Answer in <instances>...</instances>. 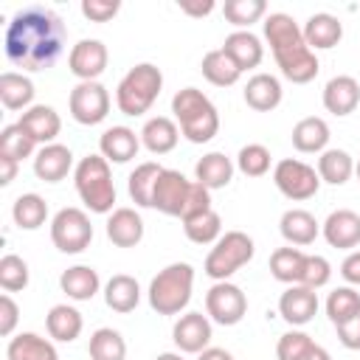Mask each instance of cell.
Masks as SVG:
<instances>
[{"instance_id":"cell-1","label":"cell","mask_w":360,"mask_h":360,"mask_svg":"<svg viewBox=\"0 0 360 360\" xmlns=\"http://www.w3.org/2000/svg\"><path fill=\"white\" fill-rule=\"evenodd\" d=\"M65 37L68 28L51 6L42 3L25 6L14 11V17L6 25V37H3L6 59L14 68H22V73L48 70L62 56Z\"/></svg>"},{"instance_id":"cell-2","label":"cell","mask_w":360,"mask_h":360,"mask_svg":"<svg viewBox=\"0 0 360 360\" xmlns=\"http://www.w3.org/2000/svg\"><path fill=\"white\" fill-rule=\"evenodd\" d=\"M264 39H267L273 59L287 82L307 84L318 76L321 62H318L315 51H309V45L304 42L301 25L290 14H284V11L267 14L264 17Z\"/></svg>"},{"instance_id":"cell-3","label":"cell","mask_w":360,"mask_h":360,"mask_svg":"<svg viewBox=\"0 0 360 360\" xmlns=\"http://www.w3.org/2000/svg\"><path fill=\"white\" fill-rule=\"evenodd\" d=\"M152 208H158L166 217L188 219V217L211 208V191L205 186H200L197 180H188L177 169H163L155 183Z\"/></svg>"},{"instance_id":"cell-4","label":"cell","mask_w":360,"mask_h":360,"mask_svg":"<svg viewBox=\"0 0 360 360\" xmlns=\"http://www.w3.org/2000/svg\"><path fill=\"white\" fill-rule=\"evenodd\" d=\"M172 112L180 127V135L191 143H208L219 132V112L214 101L197 87L177 90L172 96Z\"/></svg>"},{"instance_id":"cell-5","label":"cell","mask_w":360,"mask_h":360,"mask_svg":"<svg viewBox=\"0 0 360 360\" xmlns=\"http://www.w3.org/2000/svg\"><path fill=\"white\" fill-rule=\"evenodd\" d=\"M73 186L87 211L93 214L115 211V183H112V169L107 158L84 155L73 169Z\"/></svg>"},{"instance_id":"cell-6","label":"cell","mask_w":360,"mask_h":360,"mask_svg":"<svg viewBox=\"0 0 360 360\" xmlns=\"http://www.w3.org/2000/svg\"><path fill=\"white\" fill-rule=\"evenodd\" d=\"M160 90H163V73H160V68L152 65V62H141V65L129 68L121 76V82L115 87V107L124 115L138 118V115H143V112L152 110V104L158 101Z\"/></svg>"},{"instance_id":"cell-7","label":"cell","mask_w":360,"mask_h":360,"mask_svg":"<svg viewBox=\"0 0 360 360\" xmlns=\"http://www.w3.org/2000/svg\"><path fill=\"white\" fill-rule=\"evenodd\" d=\"M191 290H194V267L188 262H172L149 281L146 298L158 315H180L191 301Z\"/></svg>"},{"instance_id":"cell-8","label":"cell","mask_w":360,"mask_h":360,"mask_svg":"<svg viewBox=\"0 0 360 360\" xmlns=\"http://www.w3.org/2000/svg\"><path fill=\"white\" fill-rule=\"evenodd\" d=\"M253 253H256V245L245 231H225L208 250L202 270L214 281H228L236 270H242L253 259Z\"/></svg>"},{"instance_id":"cell-9","label":"cell","mask_w":360,"mask_h":360,"mask_svg":"<svg viewBox=\"0 0 360 360\" xmlns=\"http://www.w3.org/2000/svg\"><path fill=\"white\" fill-rule=\"evenodd\" d=\"M51 242L56 250L62 253H82L90 248L93 242V225L87 211L70 205V208H59L51 219Z\"/></svg>"},{"instance_id":"cell-10","label":"cell","mask_w":360,"mask_h":360,"mask_svg":"<svg viewBox=\"0 0 360 360\" xmlns=\"http://www.w3.org/2000/svg\"><path fill=\"white\" fill-rule=\"evenodd\" d=\"M273 183L276 188L292 200V202H304L309 197L318 194L321 188V177H318V169L298 160V158H284L273 166Z\"/></svg>"},{"instance_id":"cell-11","label":"cell","mask_w":360,"mask_h":360,"mask_svg":"<svg viewBox=\"0 0 360 360\" xmlns=\"http://www.w3.org/2000/svg\"><path fill=\"white\" fill-rule=\"evenodd\" d=\"M110 90L101 82H79L70 90L68 98V110L70 118L82 127H96L110 115Z\"/></svg>"},{"instance_id":"cell-12","label":"cell","mask_w":360,"mask_h":360,"mask_svg":"<svg viewBox=\"0 0 360 360\" xmlns=\"http://www.w3.org/2000/svg\"><path fill=\"white\" fill-rule=\"evenodd\" d=\"M205 315L219 326H236L248 315V295L233 281H214L205 292Z\"/></svg>"},{"instance_id":"cell-13","label":"cell","mask_w":360,"mask_h":360,"mask_svg":"<svg viewBox=\"0 0 360 360\" xmlns=\"http://www.w3.org/2000/svg\"><path fill=\"white\" fill-rule=\"evenodd\" d=\"M110 51L101 39H79L68 53V70L79 82H98V76L107 70Z\"/></svg>"},{"instance_id":"cell-14","label":"cell","mask_w":360,"mask_h":360,"mask_svg":"<svg viewBox=\"0 0 360 360\" xmlns=\"http://www.w3.org/2000/svg\"><path fill=\"white\" fill-rule=\"evenodd\" d=\"M211 338H214L211 318L202 312H183L172 326V340L183 354H200L202 349L211 346Z\"/></svg>"},{"instance_id":"cell-15","label":"cell","mask_w":360,"mask_h":360,"mask_svg":"<svg viewBox=\"0 0 360 360\" xmlns=\"http://www.w3.org/2000/svg\"><path fill=\"white\" fill-rule=\"evenodd\" d=\"M321 233L329 248L354 250L360 245V214L352 208H338L321 222Z\"/></svg>"},{"instance_id":"cell-16","label":"cell","mask_w":360,"mask_h":360,"mask_svg":"<svg viewBox=\"0 0 360 360\" xmlns=\"http://www.w3.org/2000/svg\"><path fill=\"white\" fill-rule=\"evenodd\" d=\"M278 315L295 329L318 315V292L304 284H290L278 298Z\"/></svg>"},{"instance_id":"cell-17","label":"cell","mask_w":360,"mask_h":360,"mask_svg":"<svg viewBox=\"0 0 360 360\" xmlns=\"http://www.w3.org/2000/svg\"><path fill=\"white\" fill-rule=\"evenodd\" d=\"M17 124H20V127L34 138V143H39V146L56 143V135L62 132V118H59V112H56L51 104H34V107H28V110L20 115Z\"/></svg>"},{"instance_id":"cell-18","label":"cell","mask_w":360,"mask_h":360,"mask_svg":"<svg viewBox=\"0 0 360 360\" xmlns=\"http://www.w3.org/2000/svg\"><path fill=\"white\" fill-rule=\"evenodd\" d=\"M73 152L65 143H48L39 146L34 155V174L45 183H59L73 172Z\"/></svg>"},{"instance_id":"cell-19","label":"cell","mask_w":360,"mask_h":360,"mask_svg":"<svg viewBox=\"0 0 360 360\" xmlns=\"http://www.w3.org/2000/svg\"><path fill=\"white\" fill-rule=\"evenodd\" d=\"M321 98H323L326 112H332V115H349L360 104V82L354 76H346V73L332 76L323 84V96Z\"/></svg>"},{"instance_id":"cell-20","label":"cell","mask_w":360,"mask_h":360,"mask_svg":"<svg viewBox=\"0 0 360 360\" xmlns=\"http://www.w3.org/2000/svg\"><path fill=\"white\" fill-rule=\"evenodd\" d=\"M278 231L284 236L287 245L292 248H307L321 236V222L315 219V214H309L307 208H290L281 214L278 219Z\"/></svg>"},{"instance_id":"cell-21","label":"cell","mask_w":360,"mask_h":360,"mask_svg":"<svg viewBox=\"0 0 360 360\" xmlns=\"http://www.w3.org/2000/svg\"><path fill=\"white\" fill-rule=\"evenodd\" d=\"M141 149V135H135V129L118 124L101 132L98 138V155L107 158L110 163H129Z\"/></svg>"},{"instance_id":"cell-22","label":"cell","mask_w":360,"mask_h":360,"mask_svg":"<svg viewBox=\"0 0 360 360\" xmlns=\"http://www.w3.org/2000/svg\"><path fill=\"white\" fill-rule=\"evenodd\" d=\"M242 96H245V104H248L250 110H256V112H270V110H276V107L281 104L284 90H281L278 76H273V73H253V76L248 79Z\"/></svg>"},{"instance_id":"cell-23","label":"cell","mask_w":360,"mask_h":360,"mask_svg":"<svg viewBox=\"0 0 360 360\" xmlns=\"http://www.w3.org/2000/svg\"><path fill=\"white\" fill-rule=\"evenodd\" d=\"M301 34L309 51H329L343 39V22L329 11H318L304 22Z\"/></svg>"},{"instance_id":"cell-24","label":"cell","mask_w":360,"mask_h":360,"mask_svg":"<svg viewBox=\"0 0 360 360\" xmlns=\"http://www.w3.org/2000/svg\"><path fill=\"white\" fill-rule=\"evenodd\" d=\"M222 51L239 65V70H253L264 59V45L253 31H231L222 42Z\"/></svg>"},{"instance_id":"cell-25","label":"cell","mask_w":360,"mask_h":360,"mask_svg":"<svg viewBox=\"0 0 360 360\" xmlns=\"http://www.w3.org/2000/svg\"><path fill=\"white\" fill-rule=\"evenodd\" d=\"M107 239L115 248H135L143 239V219L135 208H115L107 217Z\"/></svg>"},{"instance_id":"cell-26","label":"cell","mask_w":360,"mask_h":360,"mask_svg":"<svg viewBox=\"0 0 360 360\" xmlns=\"http://www.w3.org/2000/svg\"><path fill=\"white\" fill-rule=\"evenodd\" d=\"M138 135H141V146H146L152 155H166V152H172L177 146L180 127L169 115H155V118H149L143 124V129Z\"/></svg>"},{"instance_id":"cell-27","label":"cell","mask_w":360,"mask_h":360,"mask_svg":"<svg viewBox=\"0 0 360 360\" xmlns=\"http://www.w3.org/2000/svg\"><path fill=\"white\" fill-rule=\"evenodd\" d=\"M292 146L304 155H321L323 149H329V124L321 115H307L292 127Z\"/></svg>"},{"instance_id":"cell-28","label":"cell","mask_w":360,"mask_h":360,"mask_svg":"<svg viewBox=\"0 0 360 360\" xmlns=\"http://www.w3.org/2000/svg\"><path fill=\"white\" fill-rule=\"evenodd\" d=\"M233 169H236V163L225 152H208L197 160L194 180L200 186H205L208 191H217V188H225L233 180Z\"/></svg>"},{"instance_id":"cell-29","label":"cell","mask_w":360,"mask_h":360,"mask_svg":"<svg viewBox=\"0 0 360 360\" xmlns=\"http://www.w3.org/2000/svg\"><path fill=\"white\" fill-rule=\"evenodd\" d=\"M6 360H59L53 340L37 332H20L6 346Z\"/></svg>"},{"instance_id":"cell-30","label":"cell","mask_w":360,"mask_h":360,"mask_svg":"<svg viewBox=\"0 0 360 360\" xmlns=\"http://www.w3.org/2000/svg\"><path fill=\"white\" fill-rule=\"evenodd\" d=\"M59 287L70 301H90L101 290V278L90 264H73L59 276Z\"/></svg>"},{"instance_id":"cell-31","label":"cell","mask_w":360,"mask_h":360,"mask_svg":"<svg viewBox=\"0 0 360 360\" xmlns=\"http://www.w3.org/2000/svg\"><path fill=\"white\" fill-rule=\"evenodd\" d=\"M104 304L112 312H121V315L132 312L141 304V284L127 273L110 276L107 284H104Z\"/></svg>"},{"instance_id":"cell-32","label":"cell","mask_w":360,"mask_h":360,"mask_svg":"<svg viewBox=\"0 0 360 360\" xmlns=\"http://www.w3.org/2000/svg\"><path fill=\"white\" fill-rule=\"evenodd\" d=\"M45 329H48V335H51L53 340H59V343H73V340L82 335V329H84V318H82V312H79L76 307H70V304H56V307H51L48 315H45Z\"/></svg>"},{"instance_id":"cell-33","label":"cell","mask_w":360,"mask_h":360,"mask_svg":"<svg viewBox=\"0 0 360 360\" xmlns=\"http://www.w3.org/2000/svg\"><path fill=\"white\" fill-rule=\"evenodd\" d=\"M34 82L20 70H6L0 76V101L6 110H28L34 107Z\"/></svg>"},{"instance_id":"cell-34","label":"cell","mask_w":360,"mask_h":360,"mask_svg":"<svg viewBox=\"0 0 360 360\" xmlns=\"http://www.w3.org/2000/svg\"><path fill=\"white\" fill-rule=\"evenodd\" d=\"M163 166L155 163V160H146V163H138L129 177H127V191H129V200L138 205V208H152V194H155V183L160 177Z\"/></svg>"},{"instance_id":"cell-35","label":"cell","mask_w":360,"mask_h":360,"mask_svg":"<svg viewBox=\"0 0 360 360\" xmlns=\"http://www.w3.org/2000/svg\"><path fill=\"white\" fill-rule=\"evenodd\" d=\"M352 174H354V158L346 149L329 146V149H323L318 155V177H321V183L343 186V183H349Z\"/></svg>"},{"instance_id":"cell-36","label":"cell","mask_w":360,"mask_h":360,"mask_svg":"<svg viewBox=\"0 0 360 360\" xmlns=\"http://www.w3.org/2000/svg\"><path fill=\"white\" fill-rule=\"evenodd\" d=\"M304 262H307V253L301 248H276L270 253V276L281 284H301V273H304Z\"/></svg>"},{"instance_id":"cell-37","label":"cell","mask_w":360,"mask_h":360,"mask_svg":"<svg viewBox=\"0 0 360 360\" xmlns=\"http://www.w3.org/2000/svg\"><path fill=\"white\" fill-rule=\"evenodd\" d=\"M200 70H202V76H205L214 87H231V84H236L239 76H242L239 65H236L222 48L208 51V53L202 56V62H200Z\"/></svg>"},{"instance_id":"cell-38","label":"cell","mask_w":360,"mask_h":360,"mask_svg":"<svg viewBox=\"0 0 360 360\" xmlns=\"http://www.w3.org/2000/svg\"><path fill=\"white\" fill-rule=\"evenodd\" d=\"M11 219H14V225L22 228V231H37V228H42V225L48 222V202H45V197H39V194H34V191L20 194V197L14 200V205H11Z\"/></svg>"},{"instance_id":"cell-39","label":"cell","mask_w":360,"mask_h":360,"mask_svg":"<svg viewBox=\"0 0 360 360\" xmlns=\"http://www.w3.org/2000/svg\"><path fill=\"white\" fill-rule=\"evenodd\" d=\"M87 354H90V360H124L127 357V340L118 329L101 326L90 335Z\"/></svg>"},{"instance_id":"cell-40","label":"cell","mask_w":360,"mask_h":360,"mask_svg":"<svg viewBox=\"0 0 360 360\" xmlns=\"http://www.w3.org/2000/svg\"><path fill=\"white\" fill-rule=\"evenodd\" d=\"M183 231H186L188 242H194V245H214L222 236V217L214 208H208L202 214L183 219Z\"/></svg>"},{"instance_id":"cell-41","label":"cell","mask_w":360,"mask_h":360,"mask_svg":"<svg viewBox=\"0 0 360 360\" xmlns=\"http://www.w3.org/2000/svg\"><path fill=\"white\" fill-rule=\"evenodd\" d=\"M360 312V292L354 287H335L329 295H326V318L340 326L346 323L349 318H354Z\"/></svg>"},{"instance_id":"cell-42","label":"cell","mask_w":360,"mask_h":360,"mask_svg":"<svg viewBox=\"0 0 360 360\" xmlns=\"http://www.w3.org/2000/svg\"><path fill=\"white\" fill-rule=\"evenodd\" d=\"M222 14L236 31H250L253 22L267 17V3L264 0H228L222 6Z\"/></svg>"},{"instance_id":"cell-43","label":"cell","mask_w":360,"mask_h":360,"mask_svg":"<svg viewBox=\"0 0 360 360\" xmlns=\"http://www.w3.org/2000/svg\"><path fill=\"white\" fill-rule=\"evenodd\" d=\"M0 155L14 158V160L20 163V160L37 155V143H34V138H31L20 124H8V127H3V132H0Z\"/></svg>"},{"instance_id":"cell-44","label":"cell","mask_w":360,"mask_h":360,"mask_svg":"<svg viewBox=\"0 0 360 360\" xmlns=\"http://www.w3.org/2000/svg\"><path fill=\"white\" fill-rule=\"evenodd\" d=\"M270 163H273V155L264 143H245L236 155V169L245 174V177H262L270 172Z\"/></svg>"},{"instance_id":"cell-45","label":"cell","mask_w":360,"mask_h":360,"mask_svg":"<svg viewBox=\"0 0 360 360\" xmlns=\"http://www.w3.org/2000/svg\"><path fill=\"white\" fill-rule=\"evenodd\" d=\"M315 340L307 335V332H301V329H290V332H284L281 338H278V343H276V357L278 360H309V354L315 352Z\"/></svg>"},{"instance_id":"cell-46","label":"cell","mask_w":360,"mask_h":360,"mask_svg":"<svg viewBox=\"0 0 360 360\" xmlns=\"http://www.w3.org/2000/svg\"><path fill=\"white\" fill-rule=\"evenodd\" d=\"M28 278H31V273H28V262H25L22 256L6 253V256L0 259V287H3L6 292H20V290H25V287H28Z\"/></svg>"},{"instance_id":"cell-47","label":"cell","mask_w":360,"mask_h":360,"mask_svg":"<svg viewBox=\"0 0 360 360\" xmlns=\"http://www.w3.org/2000/svg\"><path fill=\"white\" fill-rule=\"evenodd\" d=\"M332 278V264L326 256H318V253H307V262H304V273H301V284L309 287V290H321L326 287Z\"/></svg>"},{"instance_id":"cell-48","label":"cell","mask_w":360,"mask_h":360,"mask_svg":"<svg viewBox=\"0 0 360 360\" xmlns=\"http://www.w3.org/2000/svg\"><path fill=\"white\" fill-rule=\"evenodd\" d=\"M79 8L90 22H107L121 11V3L118 0H82Z\"/></svg>"},{"instance_id":"cell-49","label":"cell","mask_w":360,"mask_h":360,"mask_svg":"<svg viewBox=\"0 0 360 360\" xmlns=\"http://www.w3.org/2000/svg\"><path fill=\"white\" fill-rule=\"evenodd\" d=\"M17 321H20V307H17V301L11 298V292H3V295H0V335H3V338H11L14 329H17Z\"/></svg>"},{"instance_id":"cell-50","label":"cell","mask_w":360,"mask_h":360,"mask_svg":"<svg viewBox=\"0 0 360 360\" xmlns=\"http://www.w3.org/2000/svg\"><path fill=\"white\" fill-rule=\"evenodd\" d=\"M335 329H338V340H340L346 349H352V352L360 349V312H357L354 318H349L346 323L335 326Z\"/></svg>"},{"instance_id":"cell-51","label":"cell","mask_w":360,"mask_h":360,"mask_svg":"<svg viewBox=\"0 0 360 360\" xmlns=\"http://www.w3.org/2000/svg\"><path fill=\"white\" fill-rule=\"evenodd\" d=\"M340 276L349 287H360V250H349V256L340 262Z\"/></svg>"},{"instance_id":"cell-52","label":"cell","mask_w":360,"mask_h":360,"mask_svg":"<svg viewBox=\"0 0 360 360\" xmlns=\"http://www.w3.org/2000/svg\"><path fill=\"white\" fill-rule=\"evenodd\" d=\"M180 11L188 14V17H205V14L214 11V0H205V3H188V0H183L180 3Z\"/></svg>"},{"instance_id":"cell-53","label":"cell","mask_w":360,"mask_h":360,"mask_svg":"<svg viewBox=\"0 0 360 360\" xmlns=\"http://www.w3.org/2000/svg\"><path fill=\"white\" fill-rule=\"evenodd\" d=\"M17 169H20V163H17L14 158L0 155V186H8V183L17 177Z\"/></svg>"},{"instance_id":"cell-54","label":"cell","mask_w":360,"mask_h":360,"mask_svg":"<svg viewBox=\"0 0 360 360\" xmlns=\"http://www.w3.org/2000/svg\"><path fill=\"white\" fill-rule=\"evenodd\" d=\"M197 360H233V354L228 349H219V346H208L197 354Z\"/></svg>"},{"instance_id":"cell-55","label":"cell","mask_w":360,"mask_h":360,"mask_svg":"<svg viewBox=\"0 0 360 360\" xmlns=\"http://www.w3.org/2000/svg\"><path fill=\"white\" fill-rule=\"evenodd\" d=\"M309 360H332V354H329L323 346H315V352L309 354Z\"/></svg>"},{"instance_id":"cell-56","label":"cell","mask_w":360,"mask_h":360,"mask_svg":"<svg viewBox=\"0 0 360 360\" xmlns=\"http://www.w3.org/2000/svg\"><path fill=\"white\" fill-rule=\"evenodd\" d=\"M155 360H186V357H183V352H160Z\"/></svg>"},{"instance_id":"cell-57","label":"cell","mask_w":360,"mask_h":360,"mask_svg":"<svg viewBox=\"0 0 360 360\" xmlns=\"http://www.w3.org/2000/svg\"><path fill=\"white\" fill-rule=\"evenodd\" d=\"M354 174H357V180H360V160L354 163Z\"/></svg>"}]
</instances>
